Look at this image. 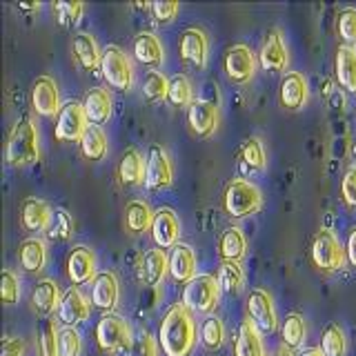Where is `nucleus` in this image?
<instances>
[{"instance_id":"obj_3","label":"nucleus","mask_w":356,"mask_h":356,"mask_svg":"<svg viewBox=\"0 0 356 356\" xmlns=\"http://www.w3.org/2000/svg\"><path fill=\"white\" fill-rule=\"evenodd\" d=\"M96 341L100 350L114 356H131L134 339L129 323L118 314H105L96 325Z\"/></svg>"},{"instance_id":"obj_13","label":"nucleus","mask_w":356,"mask_h":356,"mask_svg":"<svg viewBox=\"0 0 356 356\" xmlns=\"http://www.w3.org/2000/svg\"><path fill=\"white\" fill-rule=\"evenodd\" d=\"M149 232H152L156 248L174 250L178 245V238H181V220L174 214V209L163 207L159 211H154V222Z\"/></svg>"},{"instance_id":"obj_20","label":"nucleus","mask_w":356,"mask_h":356,"mask_svg":"<svg viewBox=\"0 0 356 356\" xmlns=\"http://www.w3.org/2000/svg\"><path fill=\"white\" fill-rule=\"evenodd\" d=\"M92 307H89L87 298L81 294L78 287H70L60 298V305H58V318L60 323H65L67 327H76L78 323H83Z\"/></svg>"},{"instance_id":"obj_1","label":"nucleus","mask_w":356,"mask_h":356,"mask_svg":"<svg viewBox=\"0 0 356 356\" xmlns=\"http://www.w3.org/2000/svg\"><path fill=\"white\" fill-rule=\"evenodd\" d=\"M161 350L165 356H189L196 345V321L183 303L167 309L159 330Z\"/></svg>"},{"instance_id":"obj_48","label":"nucleus","mask_w":356,"mask_h":356,"mask_svg":"<svg viewBox=\"0 0 356 356\" xmlns=\"http://www.w3.org/2000/svg\"><path fill=\"white\" fill-rule=\"evenodd\" d=\"M159 354V345H156V339L149 332H140L136 339H134V350L131 356H156Z\"/></svg>"},{"instance_id":"obj_54","label":"nucleus","mask_w":356,"mask_h":356,"mask_svg":"<svg viewBox=\"0 0 356 356\" xmlns=\"http://www.w3.org/2000/svg\"><path fill=\"white\" fill-rule=\"evenodd\" d=\"M274 356H292V350H287L285 345H281V348L274 352Z\"/></svg>"},{"instance_id":"obj_44","label":"nucleus","mask_w":356,"mask_h":356,"mask_svg":"<svg viewBox=\"0 0 356 356\" xmlns=\"http://www.w3.org/2000/svg\"><path fill=\"white\" fill-rule=\"evenodd\" d=\"M83 339L76 327H65L58 334V356H81Z\"/></svg>"},{"instance_id":"obj_39","label":"nucleus","mask_w":356,"mask_h":356,"mask_svg":"<svg viewBox=\"0 0 356 356\" xmlns=\"http://www.w3.org/2000/svg\"><path fill=\"white\" fill-rule=\"evenodd\" d=\"M167 89H170V78L163 72H149L143 81V96L147 103H161L167 100Z\"/></svg>"},{"instance_id":"obj_14","label":"nucleus","mask_w":356,"mask_h":356,"mask_svg":"<svg viewBox=\"0 0 356 356\" xmlns=\"http://www.w3.org/2000/svg\"><path fill=\"white\" fill-rule=\"evenodd\" d=\"M172 176H174V170H172V161L167 152L159 145H154L147 154V170H145V185L154 192H159V189H165L172 185Z\"/></svg>"},{"instance_id":"obj_45","label":"nucleus","mask_w":356,"mask_h":356,"mask_svg":"<svg viewBox=\"0 0 356 356\" xmlns=\"http://www.w3.org/2000/svg\"><path fill=\"white\" fill-rule=\"evenodd\" d=\"M54 11H56V16H58V22L63 27H72L83 18L85 5L83 3H56Z\"/></svg>"},{"instance_id":"obj_16","label":"nucleus","mask_w":356,"mask_h":356,"mask_svg":"<svg viewBox=\"0 0 356 356\" xmlns=\"http://www.w3.org/2000/svg\"><path fill=\"white\" fill-rule=\"evenodd\" d=\"M178 51H181V58L187 65L203 70L207 65V51H209V42H207L205 31L198 27L185 29L181 36V42H178Z\"/></svg>"},{"instance_id":"obj_2","label":"nucleus","mask_w":356,"mask_h":356,"mask_svg":"<svg viewBox=\"0 0 356 356\" xmlns=\"http://www.w3.org/2000/svg\"><path fill=\"white\" fill-rule=\"evenodd\" d=\"M40 156V143H38V129L31 118H20L7 140V163L14 167L31 165Z\"/></svg>"},{"instance_id":"obj_18","label":"nucleus","mask_w":356,"mask_h":356,"mask_svg":"<svg viewBox=\"0 0 356 356\" xmlns=\"http://www.w3.org/2000/svg\"><path fill=\"white\" fill-rule=\"evenodd\" d=\"M309 98V87L305 76L300 72H289L281 81V92H278V100H281V107L287 111H296L300 109Z\"/></svg>"},{"instance_id":"obj_56","label":"nucleus","mask_w":356,"mask_h":356,"mask_svg":"<svg viewBox=\"0 0 356 356\" xmlns=\"http://www.w3.org/2000/svg\"><path fill=\"white\" fill-rule=\"evenodd\" d=\"M352 154L356 156V136H354V143H352Z\"/></svg>"},{"instance_id":"obj_42","label":"nucleus","mask_w":356,"mask_h":356,"mask_svg":"<svg viewBox=\"0 0 356 356\" xmlns=\"http://www.w3.org/2000/svg\"><path fill=\"white\" fill-rule=\"evenodd\" d=\"M200 341L207 350H218L225 343V325L218 316H207L200 325Z\"/></svg>"},{"instance_id":"obj_9","label":"nucleus","mask_w":356,"mask_h":356,"mask_svg":"<svg viewBox=\"0 0 356 356\" xmlns=\"http://www.w3.org/2000/svg\"><path fill=\"white\" fill-rule=\"evenodd\" d=\"M248 318L254 323V327L261 334H270L278 325V316H276V307L270 292L256 287L248 296Z\"/></svg>"},{"instance_id":"obj_40","label":"nucleus","mask_w":356,"mask_h":356,"mask_svg":"<svg viewBox=\"0 0 356 356\" xmlns=\"http://www.w3.org/2000/svg\"><path fill=\"white\" fill-rule=\"evenodd\" d=\"M321 350L325 356H345V352H348V341H345V334L337 323H332L323 332Z\"/></svg>"},{"instance_id":"obj_47","label":"nucleus","mask_w":356,"mask_h":356,"mask_svg":"<svg viewBox=\"0 0 356 356\" xmlns=\"http://www.w3.org/2000/svg\"><path fill=\"white\" fill-rule=\"evenodd\" d=\"M0 294H3V300L7 305L16 303L20 298V278L11 270L3 272V287H0Z\"/></svg>"},{"instance_id":"obj_34","label":"nucleus","mask_w":356,"mask_h":356,"mask_svg":"<svg viewBox=\"0 0 356 356\" xmlns=\"http://www.w3.org/2000/svg\"><path fill=\"white\" fill-rule=\"evenodd\" d=\"M241 165L245 172H263L265 165H267V156H265V147H263V140L250 136L243 140V147H241Z\"/></svg>"},{"instance_id":"obj_28","label":"nucleus","mask_w":356,"mask_h":356,"mask_svg":"<svg viewBox=\"0 0 356 356\" xmlns=\"http://www.w3.org/2000/svg\"><path fill=\"white\" fill-rule=\"evenodd\" d=\"M145 170H147V161H143V156L138 149H125V154L120 156L118 163V178L122 185H138L145 181Z\"/></svg>"},{"instance_id":"obj_53","label":"nucleus","mask_w":356,"mask_h":356,"mask_svg":"<svg viewBox=\"0 0 356 356\" xmlns=\"http://www.w3.org/2000/svg\"><path fill=\"white\" fill-rule=\"evenodd\" d=\"M300 356H325V354H323L321 348H309V350H305Z\"/></svg>"},{"instance_id":"obj_23","label":"nucleus","mask_w":356,"mask_h":356,"mask_svg":"<svg viewBox=\"0 0 356 356\" xmlns=\"http://www.w3.org/2000/svg\"><path fill=\"white\" fill-rule=\"evenodd\" d=\"M170 274L178 283H189L196 278V252L187 243H178L170 254Z\"/></svg>"},{"instance_id":"obj_49","label":"nucleus","mask_w":356,"mask_h":356,"mask_svg":"<svg viewBox=\"0 0 356 356\" xmlns=\"http://www.w3.org/2000/svg\"><path fill=\"white\" fill-rule=\"evenodd\" d=\"M341 194L345 203L350 207H356V165H352L350 170L345 172L343 183H341Z\"/></svg>"},{"instance_id":"obj_15","label":"nucleus","mask_w":356,"mask_h":356,"mask_svg":"<svg viewBox=\"0 0 356 356\" xmlns=\"http://www.w3.org/2000/svg\"><path fill=\"white\" fill-rule=\"evenodd\" d=\"M289 60L287 56V47H285V40H283V33L281 29H270L265 33V40L261 44V54H259V63L265 72H283L285 65Z\"/></svg>"},{"instance_id":"obj_43","label":"nucleus","mask_w":356,"mask_h":356,"mask_svg":"<svg viewBox=\"0 0 356 356\" xmlns=\"http://www.w3.org/2000/svg\"><path fill=\"white\" fill-rule=\"evenodd\" d=\"M337 31H339L341 40L345 42V47H354L356 49V9L354 7L343 9L339 14Z\"/></svg>"},{"instance_id":"obj_21","label":"nucleus","mask_w":356,"mask_h":356,"mask_svg":"<svg viewBox=\"0 0 356 356\" xmlns=\"http://www.w3.org/2000/svg\"><path fill=\"white\" fill-rule=\"evenodd\" d=\"M167 272H170V256L165 254V250L154 248L143 254L140 265H138V274L145 285H152V287L161 285Z\"/></svg>"},{"instance_id":"obj_46","label":"nucleus","mask_w":356,"mask_h":356,"mask_svg":"<svg viewBox=\"0 0 356 356\" xmlns=\"http://www.w3.org/2000/svg\"><path fill=\"white\" fill-rule=\"evenodd\" d=\"M74 234V222H72V216L67 214L65 209H58L54 211V220H51V227H49V236L51 238H70Z\"/></svg>"},{"instance_id":"obj_19","label":"nucleus","mask_w":356,"mask_h":356,"mask_svg":"<svg viewBox=\"0 0 356 356\" xmlns=\"http://www.w3.org/2000/svg\"><path fill=\"white\" fill-rule=\"evenodd\" d=\"M67 276L74 285H83L87 281H94L96 278V254L85 248V245H78L72 250L70 259H67Z\"/></svg>"},{"instance_id":"obj_41","label":"nucleus","mask_w":356,"mask_h":356,"mask_svg":"<svg viewBox=\"0 0 356 356\" xmlns=\"http://www.w3.org/2000/svg\"><path fill=\"white\" fill-rule=\"evenodd\" d=\"M305 341V318L300 314H289L283 323V345L287 350L300 348Z\"/></svg>"},{"instance_id":"obj_33","label":"nucleus","mask_w":356,"mask_h":356,"mask_svg":"<svg viewBox=\"0 0 356 356\" xmlns=\"http://www.w3.org/2000/svg\"><path fill=\"white\" fill-rule=\"evenodd\" d=\"M152 222H154L152 207L145 203V200H129L127 207H125V225H127V229L134 232V234H140V232L152 229Z\"/></svg>"},{"instance_id":"obj_52","label":"nucleus","mask_w":356,"mask_h":356,"mask_svg":"<svg viewBox=\"0 0 356 356\" xmlns=\"http://www.w3.org/2000/svg\"><path fill=\"white\" fill-rule=\"evenodd\" d=\"M345 254H348L350 265L356 267V227H352L350 236H348V248H345Z\"/></svg>"},{"instance_id":"obj_11","label":"nucleus","mask_w":356,"mask_h":356,"mask_svg":"<svg viewBox=\"0 0 356 356\" xmlns=\"http://www.w3.org/2000/svg\"><path fill=\"white\" fill-rule=\"evenodd\" d=\"M225 74L232 83L243 85L252 81V76L256 72V56L248 47V44H234L225 54Z\"/></svg>"},{"instance_id":"obj_26","label":"nucleus","mask_w":356,"mask_h":356,"mask_svg":"<svg viewBox=\"0 0 356 356\" xmlns=\"http://www.w3.org/2000/svg\"><path fill=\"white\" fill-rule=\"evenodd\" d=\"M60 298H63V296H60L58 283L51 281V278H42V281H40V283H36V287H33L31 305H33V309L38 312V314L49 316L54 309L58 312Z\"/></svg>"},{"instance_id":"obj_22","label":"nucleus","mask_w":356,"mask_h":356,"mask_svg":"<svg viewBox=\"0 0 356 356\" xmlns=\"http://www.w3.org/2000/svg\"><path fill=\"white\" fill-rule=\"evenodd\" d=\"M20 220H22V227L27 232H44L51 227L54 211H51L49 203H44V200L27 198V200H22Z\"/></svg>"},{"instance_id":"obj_32","label":"nucleus","mask_w":356,"mask_h":356,"mask_svg":"<svg viewBox=\"0 0 356 356\" xmlns=\"http://www.w3.org/2000/svg\"><path fill=\"white\" fill-rule=\"evenodd\" d=\"M248 250V241L241 227H227L220 234L218 241V252L222 256V261H241Z\"/></svg>"},{"instance_id":"obj_12","label":"nucleus","mask_w":356,"mask_h":356,"mask_svg":"<svg viewBox=\"0 0 356 356\" xmlns=\"http://www.w3.org/2000/svg\"><path fill=\"white\" fill-rule=\"evenodd\" d=\"M218 107L214 103H209V100H203L198 98L194 100L192 105H189V111H187V125H189V131L194 134L198 138H207L211 134L216 131L218 127Z\"/></svg>"},{"instance_id":"obj_38","label":"nucleus","mask_w":356,"mask_h":356,"mask_svg":"<svg viewBox=\"0 0 356 356\" xmlns=\"http://www.w3.org/2000/svg\"><path fill=\"white\" fill-rule=\"evenodd\" d=\"M81 152L87 161H100L107 154V138L98 127H89L81 138Z\"/></svg>"},{"instance_id":"obj_6","label":"nucleus","mask_w":356,"mask_h":356,"mask_svg":"<svg viewBox=\"0 0 356 356\" xmlns=\"http://www.w3.org/2000/svg\"><path fill=\"white\" fill-rule=\"evenodd\" d=\"M220 292L222 289L218 285V278H214L211 274H198L183 287V305L189 312H203V314H207V312L218 305Z\"/></svg>"},{"instance_id":"obj_7","label":"nucleus","mask_w":356,"mask_h":356,"mask_svg":"<svg viewBox=\"0 0 356 356\" xmlns=\"http://www.w3.org/2000/svg\"><path fill=\"white\" fill-rule=\"evenodd\" d=\"M345 259H348V254H345L339 236L332 229L323 227L314 236V243H312V261H314V265L323 272H337L345 265Z\"/></svg>"},{"instance_id":"obj_5","label":"nucleus","mask_w":356,"mask_h":356,"mask_svg":"<svg viewBox=\"0 0 356 356\" xmlns=\"http://www.w3.org/2000/svg\"><path fill=\"white\" fill-rule=\"evenodd\" d=\"M100 76L116 92H129L134 87V65L131 58L120 47H107L100 58Z\"/></svg>"},{"instance_id":"obj_35","label":"nucleus","mask_w":356,"mask_h":356,"mask_svg":"<svg viewBox=\"0 0 356 356\" xmlns=\"http://www.w3.org/2000/svg\"><path fill=\"white\" fill-rule=\"evenodd\" d=\"M218 285L222 292H227V294H236L243 289L245 285V272H243V267L238 261H222L220 267H218Z\"/></svg>"},{"instance_id":"obj_8","label":"nucleus","mask_w":356,"mask_h":356,"mask_svg":"<svg viewBox=\"0 0 356 356\" xmlns=\"http://www.w3.org/2000/svg\"><path fill=\"white\" fill-rule=\"evenodd\" d=\"M87 116H85V109H83V103H78V100H70V103H65L58 111V116H56V129H54V136L56 140H78L85 136V131L89 129L87 127Z\"/></svg>"},{"instance_id":"obj_4","label":"nucleus","mask_w":356,"mask_h":356,"mask_svg":"<svg viewBox=\"0 0 356 356\" xmlns=\"http://www.w3.org/2000/svg\"><path fill=\"white\" fill-rule=\"evenodd\" d=\"M263 196L261 189L254 183L245 181V178H236L232 181L225 189V198H222V205H225V211L232 218H245L252 216L261 209Z\"/></svg>"},{"instance_id":"obj_27","label":"nucleus","mask_w":356,"mask_h":356,"mask_svg":"<svg viewBox=\"0 0 356 356\" xmlns=\"http://www.w3.org/2000/svg\"><path fill=\"white\" fill-rule=\"evenodd\" d=\"M234 356H265L261 332L254 327L250 318H245L238 325L236 343H234Z\"/></svg>"},{"instance_id":"obj_55","label":"nucleus","mask_w":356,"mask_h":356,"mask_svg":"<svg viewBox=\"0 0 356 356\" xmlns=\"http://www.w3.org/2000/svg\"><path fill=\"white\" fill-rule=\"evenodd\" d=\"M20 9H25V11H38V9H40V3H31V5H20Z\"/></svg>"},{"instance_id":"obj_31","label":"nucleus","mask_w":356,"mask_h":356,"mask_svg":"<svg viewBox=\"0 0 356 356\" xmlns=\"http://www.w3.org/2000/svg\"><path fill=\"white\" fill-rule=\"evenodd\" d=\"M337 78L343 89L356 94V49L354 47H339L337 51Z\"/></svg>"},{"instance_id":"obj_37","label":"nucleus","mask_w":356,"mask_h":356,"mask_svg":"<svg viewBox=\"0 0 356 356\" xmlns=\"http://www.w3.org/2000/svg\"><path fill=\"white\" fill-rule=\"evenodd\" d=\"M58 327L56 321L49 316H42L38 323V348L40 356H58Z\"/></svg>"},{"instance_id":"obj_25","label":"nucleus","mask_w":356,"mask_h":356,"mask_svg":"<svg viewBox=\"0 0 356 356\" xmlns=\"http://www.w3.org/2000/svg\"><path fill=\"white\" fill-rule=\"evenodd\" d=\"M85 116L89 120V125H103L111 116V96L107 89L94 87L89 89L85 100H83Z\"/></svg>"},{"instance_id":"obj_51","label":"nucleus","mask_w":356,"mask_h":356,"mask_svg":"<svg viewBox=\"0 0 356 356\" xmlns=\"http://www.w3.org/2000/svg\"><path fill=\"white\" fill-rule=\"evenodd\" d=\"M25 352H27L25 341L18 337H9L3 341V352H0V356H25Z\"/></svg>"},{"instance_id":"obj_10","label":"nucleus","mask_w":356,"mask_h":356,"mask_svg":"<svg viewBox=\"0 0 356 356\" xmlns=\"http://www.w3.org/2000/svg\"><path fill=\"white\" fill-rule=\"evenodd\" d=\"M31 107L36 109V114L44 116V118H51V116H58L60 111V92H58V85L54 83V78L49 76H38L33 81L31 87Z\"/></svg>"},{"instance_id":"obj_50","label":"nucleus","mask_w":356,"mask_h":356,"mask_svg":"<svg viewBox=\"0 0 356 356\" xmlns=\"http://www.w3.org/2000/svg\"><path fill=\"white\" fill-rule=\"evenodd\" d=\"M152 14L156 18V22H170L176 14L181 5L178 3H165V0H159V3H152Z\"/></svg>"},{"instance_id":"obj_24","label":"nucleus","mask_w":356,"mask_h":356,"mask_svg":"<svg viewBox=\"0 0 356 356\" xmlns=\"http://www.w3.org/2000/svg\"><path fill=\"white\" fill-rule=\"evenodd\" d=\"M131 51H134V58L147 67H159L165 56L163 42L159 40V36H154L152 31H140L138 36L134 38Z\"/></svg>"},{"instance_id":"obj_17","label":"nucleus","mask_w":356,"mask_h":356,"mask_svg":"<svg viewBox=\"0 0 356 356\" xmlns=\"http://www.w3.org/2000/svg\"><path fill=\"white\" fill-rule=\"evenodd\" d=\"M120 296L118 278L114 272H98L92 281V303L103 309L105 314H111V309H116Z\"/></svg>"},{"instance_id":"obj_36","label":"nucleus","mask_w":356,"mask_h":356,"mask_svg":"<svg viewBox=\"0 0 356 356\" xmlns=\"http://www.w3.org/2000/svg\"><path fill=\"white\" fill-rule=\"evenodd\" d=\"M194 89H192V83H189V78L183 76V74H176L170 78V89H167V103L172 107H187L194 103Z\"/></svg>"},{"instance_id":"obj_29","label":"nucleus","mask_w":356,"mask_h":356,"mask_svg":"<svg viewBox=\"0 0 356 356\" xmlns=\"http://www.w3.org/2000/svg\"><path fill=\"white\" fill-rule=\"evenodd\" d=\"M74 54L78 63H81L83 70H100V58H103V51L98 49V42L92 33L81 31L74 36Z\"/></svg>"},{"instance_id":"obj_30","label":"nucleus","mask_w":356,"mask_h":356,"mask_svg":"<svg viewBox=\"0 0 356 356\" xmlns=\"http://www.w3.org/2000/svg\"><path fill=\"white\" fill-rule=\"evenodd\" d=\"M18 261L27 272H40L47 265V245L40 238H27L18 250Z\"/></svg>"}]
</instances>
